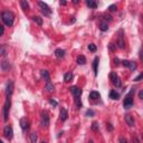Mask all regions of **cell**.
<instances>
[{
  "instance_id": "1",
  "label": "cell",
  "mask_w": 143,
  "mask_h": 143,
  "mask_svg": "<svg viewBox=\"0 0 143 143\" xmlns=\"http://www.w3.org/2000/svg\"><path fill=\"white\" fill-rule=\"evenodd\" d=\"M1 19H2L3 24L6 25V26L10 27L14 25V19H15V16H14V14L10 11H3L2 14H1Z\"/></svg>"
},
{
  "instance_id": "2",
  "label": "cell",
  "mask_w": 143,
  "mask_h": 143,
  "mask_svg": "<svg viewBox=\"0 0 143 143\" xmlns=\"http://www.w3.org/2000/svg\"><path fill=\"white\" fill-rule=\"evenodd\" d=\"M10 105H11V102H10V98L7 97L5 102V105H3V121L7 122L8 121V113H9V110H10Z\"/></svg>"
},
{
  "instance_id": "3",
  "label": "cell",
  "mask_w": 143,
  "mask_h": 143,
  "mask_svg": "<svg viewBox=\"0 0 143 143\" xmlns=\"http://www.w3.org/2000/svg\"><path fill=\"white\" fill-rule=\"evenodd\" d=\"M40 120H41V125L44 127H47L49 125V115H48V112L47 111H41L40 114Z\"/></svg>"
},
{
  "instance_id": "4",
  "label": "cell",
  "mask_w": 143,
  "mask_h": 143,
  "mask_svg": "<svg viewBox=\"0 0 143 143\" xmlns=\"http://www.w3.org/2000/svg\"><path fill=\"white\" fill-rule=\"evenodd\" d=\"M39 7L41 8V11H43V14H44L45 16H49L51 14V9L48 7V5L45 2H43V1H39L38 2Z\"/></svg>"
},
{
  "instance_id": "5",
  "label": "cell",
  "mask_w": 143,
  "mask_h": 143,
  "mask_svg": "<svg viewBox=\"0 0 143 143\" xmlns=\"http://www.w3.org/2000/svg\"><path fill=\"white\" fill-rule=\"evenodd\" d=\"M3 135H5L6 139L8 140H11L12 136H14V131H12V127L10 125H6L5 128H3Z\"/></svg>"
},
{
  "instance_id": "6",
  "label": "cell",
  "mask_w": 143,
  "mask_h": 143,
  "mask_svg": "<svg viewBox=\"0 0 143 143\" xmlns=\"http://www.w3.org/2000/svg\"><path fill=\"white\" fill-rule=\"evenodd\" d=\"M132 105H133V98H132V96L127 95L123 102V106H124V109L127 110V109H130V107H132Z\"/></svg>"
},
{
  "instance_id": "7",
  "label": "cell",
  "mask_w": 143,
  "mask_h": 143,
  "mask_svg": "<svg viewBox=\"0 0 143 143\" xmlns=\"http://www.w3.org/2000/svg\"><path fill=\"white\" fill-rule=\"evenodd\" d=\"M116 45H117V47L121 49L125 48V41H124V39H123V32H122V30L120 32V36H119V39H117Z\"/></svg>"
},
{
  "instance_id": "8",
  "label": "cell",
  "mask_w": 143,
  "mask_h": 143,
  "mask_svg": "<svg viewBox=\"0 0 143 143\" xmlns=\"http://www.w3.org/2000/svg\"><path fill=\"white\" fill-rule=\"evenodd\" d=\"M70 93L74 95V97H80V95H82V90L80 88H78L77 86H72V87L69 88Z\"/></svg>"
},
{
  "instance_id": "9",
  "label": "cell",
  "mask_w": 143,
  "mask_h": 143,
  "mask_svg": "<svg viewBox=\"0 0 143 143\" xmlns=\"http://www.w3.org/2000/svg\"><path fill=\"white\" fill-rule=\"evenodd\" d=\"M12 92H14V82L9 80V83L7 84V87H6V95H7V97H10Z\"/></svg>"
},
{
  "instance_id": "10",
  "label": "cell",
  "mask_w": 143,
  "mask_h": 143,
  "mask_svg": "<svg viewBox=\"0 0 143 143\" xmlns=\"http://www.w3.org/2000/svg\"><path fill=\"white\" fill-rule=\"evenodd\" d=\"M20 126H21L22 131H27L29 128V122H28V120L25 119V117L20 120Z\"/></svg>"
},
{
  "instance_id": "11",
  "label": "cell",
  "mask_w": 143,
  "mask_h": 143,
  "mask_svg": "<svg viewBox=\"0 0 143 143\" xmlns=\"http://www.w3.org/2000/svg\"><path fill=\"white\" fill-rule=\"evenodd\" d=\"M125 122L127 123V125H130V126H134V125H135L134 117L132 116V115H130V114H126V115H125Z\"/></svg>"
},
{
  "instance_id": "12",
  "label": "cell",
  "mask_w": 143,
  "mask_h": 143,
  "mask_svg": "<svg viewBox=\"0 0 143 143\" xmlns=\"http://www.w3.org/2000/svg\"><path fill=\"white\" fill-rule=\"evenodd\" d=\"M67 116H68L67 110H66V109H62L61 112H59V119H61V121H66Z\"/></svg>"
},
{
  "instance_id": "13",
  "label": "cell",
  "mask_w": 143,
  "mask_h": 143,
  "mask_svg": "<svg viewBox=\"0 0 143 143\" xmlns=\"http://www.w3.org/2000/svg\"><path fill=\"white\" fill-rule=\"evenodd\" d=\"M41 73V77L44 78L45 80H46L47 83H49L50 82V76H49V73H48V70H45V69H43L40 72Z\"/></svg>"
},
{
  "instance_id": "14",
  "label": "cell",
  "mask_w": 143,
  "mask_h": 143,
  "mask_svg": "<svg viewBox=\"0 0 143 143\" xmlns=\"http://www.w3.org/2000/svg\"><path fill=\"white\" fill-rule=\"evenodd\" d=\"M10 68V64L9 62L7 61V59H3L2 62H1V69L3 70V72H6V70H8Z\"/></svg>"
},
{
  "instance_id": "15",
  "label": "cell",
  "mask_w": 143,
  "mask_h": 143,
  "mask_svg": "<svg viewBox=\"0 0 143 143\" xmlns=\"http://www.w3.org/2000/svg\"><path fill=\"white\" fill-rule=\"evenodd\" d=\"M55 55H56V57H57V58H63L64 56H65V50H64V49H61V48L56 49V50H55Z\"/></svg>"
},
{
  "instance_id": "16",
  "label": "cell",
  "mask_w": 143,
  "mask_h": 143,
  "mask_svg": "<svg viewBox=\"0 0 143 143\" xmlns=\"http://www.w3.org/2000/svg\"><path fill=\"white\" fill-rule=\"evenodd\" d=\"M98 62H99V58L98 57H95L94 58V62H93V69H94V74L97 75V66H98Z\"/></svg>"
},
{
  "instance_id": "17",
  "label": "cell",
  "mask_w": 143,
  "mask_h": 143,
  "mask_svg": "<svg viewBox=\"0 0 143 143\" xmlns=\"http://www.w3.org/2000/svg\"><path fill=\"white\" fill-rule=\"evenodd\" d=\"M99 97H101V94H99L98 92H95V91H93V92L90 93V98L91 99H98Z\"/></svg>"
},
{
  "instance_id": "18",
  "label": "cell",
  "mask_w": 143,
  "mask_h": 143,
  "mask_svg": "<svg viewBox=\"0 0 143 143\" xmlns=\"http://www.w3.org/2000/svg\"><path fill=\"white\" fill-rule=\"evenodd\" d=\"M86 5H87V7L92 8V9H95L97 7V3L95 2L94 0H86Z\"/></svg>"
},
{
  "instance_id": "19",
  "label": "cell",
  "mask_w": 143,
  "mask_h": 143,
  "mask_svg": "<svg viewBox=\"0 0 143 143\" xmlns=\"http://www.w3.org/2000/svg\"><path fill=\"white\" fill-rule=\"evenodd\" d=\"M72 78H73V73H72V72H68V73H66L65 75H64V80H65L66 83L70 82Z\"/></svg>"
},
{
  "instance_id": "20",
  "label": "cell",
  "mask_w": 143,
  "mask_h": 143,
  "mask_svg": "<svg viewBox=\"0 0 143 143\" xmlns=\"http://www.w3.org/2000/svg\"><path fill=\"white\" fill-rule=\"evenodd\" d=\"M99 29L102 30V32H107L109 30V25H107V22H105V21L101 22L99 24Z\"/></svg>"
},
{
  "instance_id": "21",
  "label": "cell",
  "mask_w": 143,
  "mask_h": 143,
  "mask_svg": "<svg viewBox=\"0 0 143 143\" xmlns=\"http://www.w3.org/2000/svg\"><path fill=\"white\" fill-rule=\"evenodd\" d=\"M77 64L78 65H85L86 64V58H85V56L80 55L77 57Z\"/></svg>"
},
{
  "instance_id": "22",
  "label": "cell",
  "mask_w": 143,
  "mask_h": 143,
  "mask_svg": "<svg viewBox=\"0 0 143 143\" xmlns=\"http://www.w3.org/2000/svg\"><path fill=\"white\" fill-rule=\"evenodd\" d=\"M45 90H46L48 93H53L54 91H55V87H54V85L51 84L50 82H49V83H47V84H46V87H45Z\"/></svg>"
},
{
  "instance_id": "23",
  "label": "cell",
  "mask_w": 143,
  "mask_h": 143,
  "mask_svg": "<svg viewBox=\"0 0 143 143\" xmlns=\"http://www.w3.org/2000/svg\"><path fill=\"white\" fill-rule=\"evenodd\" d=\"M117 78H119V76H117V74L115 73V72H112V73L110 74V79L112 80L113 84H115V82L117 80Z\"/></svg>"
},
{
  "instance_id": "24",
  "label": "cell",
  "mask_w": 143,
  "mask_h": 143,
  "mask_svg": "<svg viewBox=\"0 0 143 143\" xmlns=\"http://www.w3.org/2000/svg\"><path fill=\"white\" fill-rule=\"evenodd\" d=\"M20 6H21V8L25 11L29 9V3L27 2V0H21V1H20Z\"/></svg>"
},
{
  "instance_id": "25",
  "label": "cell",
  "mask_w": 143,
  "mask_h": 143,
  "mask_svg": "<svg viewBox=\"0 0 143 143\" xmlns=\"http://www.w3.org/2000/svg\"><path fill=\"white\" fill-rule=\"evenodd\" d=\"M110 97H111L112 99H119L120 94L116 93V91H111V92H110Z\"/></svg>"
},
{
  "instance_id": "26",
  "label": "cell",
  "mask_w": 143,
  "mask_h": 143,
  "mask_svg": "<svg viewBox=\"0 0 143 143\" xmlns=\"http://www.w3.org/2000/svg\"><path fill=\"white\" fill-rule=\"evenodd\" d=\"M29 138H30V141H32V143H37L38 136H37V133H36V132H32V133H30Z\"/></svg>"
},
{
  "instance_id": "27",
  "label": "cell",
  "mask_w": 143,
  "mask_h": 143,
  "mask_svg": "<svg viewBox=\"0 0 143 143\" xmlns=\"http://www.w3.org/2000/svg\"><path fill=\"white\" fill-rule=\"evenodd\" d=\"M32 20H34L37 25H39V26L43 25V18L39 17V16H35V17H32Z\"/></svg>"
},
{
  "instance_id": "28",
  "label": "cell",
  "mask_w": 143,
  "mask_h": 143,
  "mask_svg": "<svg viewBox=\"0 0 143 143\" xmlns=\"http://www.w3.org/2000/svg\"><path fill=\"white\" fill-rule=\"evenodd\" d=\"M136 67H138V65H136L135 62H130V65H128V68H130V70L131 72H134V70L136 69Z\"/></svg>"
},
{
  "instance_id": "29",
  "label": "cell",
  "mask_w": 143,
  "mask_h": 143,
  "mask_svg": "<svg viewBox=\"0 0 143 143\" xmlns=\"http://www.w3.org/2000/svg\"><path fill=\"white\" fill-rule=\"evenodd\" d=\"M88 49H90V51H92V53H95L96 51V45H94V44H90L88 45Z\"/></svg>"
},
{
  "instance_id": "30",
  "label": "cell",
  "mask_w": 143,
  "mask_h": 143,
  "mask_svg": "<svg viewBox=\"0 0 143 143\" xmlns=\"http://www.w3.org/2000/svg\"><path fill=\"white\" fill-rule=\"evenodd\" d=\"M75 105L79 109V107H82V102H80V97H76L75 98Z\"/></svg>"
},
{
  "instance_id": "31",
  "label": "cell",
  "mask_w": 143,
  "mask_h": 143,
  "mask_svg": "<svg viewBox=\"0 0 143 143\" xmlns=\"http://www.w3.org/2000/svg\"><path fill=\"white\" fill-rule=\"evenodd\" d=\"M98 128H99V125L97 122H94V123L92 124V130L93 131H98Z\"/></svg>"
},
{
  "instance_id": "32",
  "label": "cell",
  "mask_w": 143,
  "mask_h": 143,
  "mask_svg": "<svg viewBox=\"0 0 143 143\" xmlns=\"http://www.w3.org/2000/svg\"><path fill=\"white\" fill-rule=\"evenodd\" d=\"M103 18H104L106 21H112L113 20V18H112V16H110V15H107V14H104L103 15Z\"/></svg>"
},
{
  "instance_id": "33",
  "label": "cell",
  "mask_w": 143,
  "mask_h": 143,
  "mask_svg": "<svg viewBox=\"0 0 143 143\" xmlns=\"http://www.w3.org/2000/svg\"><path fill=\"white\" fill-rule=\"evenodd\" d=\"M94 111H93V110H87V111H86V113H85V115H86V116H94Z\"/></svg>"
},
{
  "instance_id": "34",
  "label": "cell",
  "mask_w": 143,
  "mask_h": 143,
  "mask_svg": "<svg viewBox=\"0 0 143 143\" xmlns=\"http://www.w3.org/2000/svg\"><path fill=\"white\" fill-rule=\"evenodd\" d=\"M0 54L2 56H6L7 55V50H6V46L3 45V46H1V49H0Z\"/></svg>"
},
{
  "instance_id": "35",
  "label": "cell",
  "mask_w": 143,
  "mask_h": 143,
  "mask_svg": "<svg viewBox=\"0 0 143 143\" xmlns=\"http://www.w3.org/2000/svg\"><path fill=\"white\" fill-rule=\"evenodd\" d=\"M109 10H110V11H111V12L116 11V10H117L116 5H111V6H110V7H109Z\"/></svg>"
},
{
  "instance_id": "36",
  "label": "cell",
  "mask_w": 143,
  "mask_h": 143,
  "mask_svg": "<svg viewBox=\"0 0 143 143\" xmlns=\"http://www.w3.org/2000/svg\"><path fill=\"white\" fill-rule=\"evenodd\" d=\"M121 63H122V65H123V66H125V67H128V65H130V61H126V59L122 61Z\"/></svg>"
},
{
  "instance_id": "37",
  "label": "cell",
  "mask_w": 143,
  "mask_h": 143,
  "mask_svg": "<svg viewBox=\"0 0 143 143\" xmlns=\"http://www.w3.org/2000/svg\"><path fill=\"white\" fill-rule=\"evenodd\" d=\"M141 79H143V73H142V74H140V75H139L138 77L134 78V80H135V82H140Z\"/></svg>"
},
{
  "instance_id": "38",
  "label": "cell",
  "mask_w": 143,
  "mask_h": 143,
  "mask_svg": "<svg viewBox=\"0 0 143 143\" xmlns=\"http://www.w3.org/2000/svg\"><path fill=\"white\" fill-rule=\"evenodd\" d=\"M49 103H50V104L53 105V106H57V105H58V103L56 102V101H54L53 98H50V99H49Z\"/></svg>"
},
{
  "instance_id": "39",
  "label": "cell",
  "mask_w": 143,
  "mask_h": 143,
  "mask_svg": "<svg viewBox=\"0 0 143 143\" xmlns=\"http://www.w3.org/2000/svg\"><path fill=\"white\" fill-rule=\"evenodd\" d=\"M113 62H114V65H116V66L120 65V59L119 58H114Z\"/></svg>"
},
{
  "instance_id": "40",
  "label": "cell",
  "mask_w": 143,
  "mask_h": 143,
  "mask_svg": "<svg viewBox=\"0 0 143 143\" xmlns=\"http://www.w3.org/2000/svg\"><path fill=\"white\" fill-rule=\"evenodd\" d=\"M106 127L109 128V131H113V126H112L111 123H107V124H106Z\"/></svg>"
},
{
  "instance_id": "41",
  "label": "cell",
  "mask_w": 143,
  "mask_h": 143,
  "mask_svg": "<svg viewBox=\"0 0 143 143\" xmlns=\"http://www.w3.org/2000/svg\"><path fill=\"white\" fill-rule=\"evenodd\" d=\"M115 46H116V45H114L113 43H111V44H110V49H111V50H115Z\"/></svg>"
},
{
  "instance_id": "42",
  "label": "cell",
  "mask_w": 143,
  "mask_h": 143,
  "mask_svg": "<svg viewBox=\"0 0 143 143\" xmlns=\"http://www.w3.org/2000/svg\"><path fill=\"white\" fill-rule=\"evenodd\" d=\"M139 54H140V61H141V62H143V49H141L140 53H139Z\"/></svg>"
},
{
  "instance_id": "43",
  "label": "cell",
  "mask_w": 143,
  "mask_h": 143,
  "mask_svg": "<svg viewBox=\"0 0 143 143\" xmlns=\"http://www.w3.org/2000/svg\"><path fill=\"white\" fill-rule=\"evenodd\" d=\"M119 141H120V143H127V141H126L124 138H120Z\"/></svg>"
},
{
  "instance_id": "44",
  "label": "cell",
  "mask_w": 143,
  "mask_h": 143,
  "mask_svg": "<svg viewBox=\"0 0 143 143\" xmlns=\"http://www.w3.org/2000/svg\"><path fill=\"white\" fill-rule=\"evenodd\" d=\"M139 97H140L141 99H143V90H141L140 92H139Z\"/></svg>"
},
{
  "instance_id": "45",
  "label": "cell",
  "mask_w": 143,
  "mask_h": 143,
  "mask_svg": "<svg viewBox=\"0 0 143 143\" xmlns=\"http://www.w3.org/2000/svg\"><path fill=\"white\" fill-rule=\"evenodd\" d=\"M1 27V36H3V34H5V27L3 26H0Z\"/></svg>"
},
{
  "instance_id": "46",
  "label": "cell",
  "mask_w": 143,
  "mask_h": 143,
  "mask_svg": "<svg viewBox=\"0 0 143 143\" xmlns=\"http://www.w3.org/2000/svg\"><path fill=\"white\" fill-rule=\"evenodd\" d=\"M132 139H133V141H134L135 143H139V141H138V139H136V136H133Z\"/></svg>"
},
{
  "instance_id": "47",
  "label": "cell",
  "mask_w": 143,
  "mask_h": 143,
  "mask_svg": "<svg viewBox=\"0 0 143 143\" xmlns=\"http://www.w3.org/2000/svg\"><path fill=\"white\" fill-rule=\"evenodd\" d=\"M73 2H74V3H75V5H77V3H78V2H79V1H78V0H73Z\"/></svg>"
},
{
  "instance_id": "48",
  "label": "cell",
  "mask_w": 143,
  "mask_h": 143,
  "mask_svg": "<svg viewBox=\"0 0 143 143\" xmlns=\"http://www.w3.org/2000/svg\"><path fill=\"white\" fill-rule=\"evenodd\" d=\"M61 5H64V6H65V5H66V1H63V0H62V1H61Z\"/></svg>"
},
{
  "instance_id": "49",
  "label": "cell",
  "mask_w": 143,
  "mask_h": 143,
  "mask_svg": "<svg viewBox=\"0 0 143 143\" xmlns=\"http://www.w3.org/2000/svg\"><path fill=\"white\" fill-rule=\"evenodd\" d=\"M88 143H93V141H90V142H88Z\"/></svg>"
},
{
  "instance_id": "50",
  "label": "cell",
  "mask_w": 143,
  "mask_h": 143,
  "mask_svg": "<svg viewBox=\"0 0 143 143\" xmlns=\"http://www.w3.org/2000/svg\"><path fill=\"white\" fill-rule=\"evenodd\" d=\"M41 143H47V142H45V141H43V142H41Z\"/></svg>"
},
{
  "instance_id": "51",
  "label": "cell",
  "mask_w": 143,
  "mask_h": 143,
  "mask_svg": "<svg viewBox=\"0 0 143 143\" xmlns=\"http://www.w3.org/2000/svg\"><path fill=\"white\" fill-rule=\"evenodd\" d=\"M142 21H143V16H142Z\"/></svg>"
},
{
  "instance_id": "52",
  "label": "cell",
  "mask_w": 143,
  "mask_h": 143,
  "mask_svg": "<svg viewBox=\"0 0 143 143\" xmlns=\"http://www.w3.org/2000/svg\"><path fill=\"white\" fill-rule=\"evenodd\" d=\"M0 143H3V142H2V141H1V142H0Z\"/></svg>"
},
{
  "instance_id": "53",
  "label": "cell",
  "mask_w": 143,
  "mask_h": 143,
  "mask_svg": "<svg viewBox=\"0 0 143 143\" xmlns=\"http://www.w3.org/2000/svg\"><path fill=\"white\" fill-rule=\"evenodd\" d=\"M142 139H143V134H142Z\"/></svg>"
}]
</instances>
